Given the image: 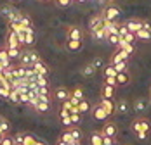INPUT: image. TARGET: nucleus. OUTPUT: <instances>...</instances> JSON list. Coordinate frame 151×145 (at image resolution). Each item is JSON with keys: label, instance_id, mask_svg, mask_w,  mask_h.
I'll return each instance as SVG.
<instances>
[{"label": "nucleus", "instance_id": "nucleus-42", "mask_svg": "<svg viewBox=\"0 0 151 145\" xmlns=\"http://www.w3.org/2000/svg\"><path fill=\"white\" fill-rule=\"evenodd\" d=\"M104 83L106 85H109V87H118V85H116V78H104Z\"/></svg>", "mask_w": 151, "mask_h": 145}, {"label": "nucleus", "instance_id": "nucleus-29", "mask_svg": "<svg viewBox=\"0 0 151 145\" xmlns=\"http://www.w3.org/2000/svg\"><path fill=\"white\" fill-rule=\"evenodd\" d=\"M71 97H75V99H78V100H83V99H85V95H83V88L82 87H75L73 90H71Z\"/></svg>", "mask_w": 151, "mask_h": 145}, {"label": "nucleus", "instance_id": "nucleus-55", "mask_svg": "<svg viewBox=\"0 0 151 145\" xmlns=\"http://www.w3.org/2000/svg\"><path fill=\"white\" fill-rule=\"evenodd\" d=\"M73 145H80V144H78V142H76V144H73Z\"/></svg>", "mask_w": 151, "mask_h": 145}, {"label": "nucleus", "instance_id": "nucleus-15", "mask_svg": "<svg viewBox=\"0 0 151 145\" xmlns=\"http://www.w3.org/2000/svg\"><path fill=\"white\" fill-rule=\"evenodd\" d=\"M0 64L4 66V69H7V68L12 66V60H11V57H9V52H7L5 47L0 48Z\"/></svg>", "mask_w": 151, "mask_h": 145}, {"label": "nucleus", "instance_id": "nucleus-50", "mask_svg": "<svg viewBox=\"0 0 151 145\" xmlns=\"http://www.w3.org/2000/svg\"><path fill=\"white\" fill-rule=\"evenodd\" d=\"M56 145H68V144H64L63 140H58V144H56Z\"/></svg>", "mask_w": 151, "mask_h": 145}, {"label": "nucleus", "instance_id": "nucleus-26", "mask_svg": "<svg viewBox=\"0 0 151 145\" xmlns=\"http://www.w3.org/2000/svg\"><path fill=\"white\" fill-rule=\"evenodd\" d=\"M78 111H80V114H87V112H91L92 111L91 102L87 100V99H83V100L78 104Z\"/></svg>", "mask_w": 151, "mask_h": 145}, {"label": "nucleus", "instance_id": "nucleus-36", "mask_svg": "<svg viewBox=\"0 0 151 145\" xmlns=\"http://www.w3.org/2000/svg\"><path fill=\"white\" fill-rule=\"evenodd\" d=\"M12 138H14V145H23V142H24V133L19 131V133H16Z\"/></svg>", "mask_w": 151, "mask_h": 145}, {"label": "nucleus", "instance_id": "nucleus-25", "mask_svg": "<svg viewBox=\"0 0 151 145\" xmlns=\"http://www.w3.org/2000/svg\"><path fill=\"white\" fill-rule=\"evenodd\" d=\"M59 140H63L64 144H68V145H73V144H76L75 140H73V136H71V131H70V128H68V130H64L63 133H61Z\"/></svg>", "mask_w": 151, "mask_h": 145}, {"label": "nucleus", "instance_id": "nucleus-22", "mask_svg": "<svg viewBox=\"0 0 151 145\" xmlns=\"http://www.w3.org/2000/svg\"><path fill=\"white\" fill-rule=\"evenodd\" d=\"M23 28H33V21H31V17L30 16H26L24 12H21L19 14V21H17Z\"/></svg>", "mask_w": 151, "mask_h": 145}, {"label": "nucleus", "instance_id": "nucleus-33", "mask_svg": "<svg viewBox=\"0 0 151 145\" xmlns=\"http://www.w3.org/2000/svg\"><path fill=\"white\" fill-rule=\"evenodd\" d=\"M70 131H71V136H73V140L80 144V142H82V131L78 130V128H75V126H73V128H70Z\"/></svg>", "mask_w": 151, "mask_h": 145}, {"label": "nucleus", "instance_id": "nucleus-27", "mask_svg": "<svg viewBox=\"0 0 151 145\" xmlns=\"http://www.w3.org/2000/svg\"><path fill=\"white\" fill-rule=\"evenodd\" d=\"M146 109H148L146 107V100L144 99H136V102H134V111L141 114V112H146Z\"/></svg>", "mask_w": 151, "mask_h": 145}, {"label": "nucleus", "instance_id": "nucleus-38", "mask_svg": "<svg viewBox=\"0 0 151 145\" xmlns=\"http://www.w3.org/2000/svg\"><path fill=\"white\" fill-rule=\"evenodd\" d=\"M9 100L12 102V104H19V90H12V92H11Z\"/></svg>", "mask_w": 151, "mask_h": 145}, {"label": "nucleus", "instance_id": "nucleus-28", "mask_svg": "<svg viewBox=\"0 0 151 145\" xmlns=\"http://www.w3.org/2000/svg\"><path fill=\"white\" fill-rule=\"evenodd\" d=\"M96 71H97V69H96V68L92 66V62H89V64H85V66H83V68L80 69V72H82V76H94V74H96Z\"/></svg>", "mask_w": 151, "mask_h": 145}, {"label": "nucleus", "instance_id": "nucleus-41", "mask_svg": "<svg viewBox=\"0 0 151 145\" xmlns=\"http://www.w3.org/2000/svg\"><path fill=\"white\" fill-rule=\"evenodd\" d=\"M70 116H71V112H70L68 109H63V107L59 109V117L61 119H66V117H70Z\"/></svg>", "mask_w": 151, "mask_h": 145}, {"label": "nucleus", "instance_id": "nucleus-1", "mask_svg": "<svg viewBox=\"0 0 151 145\" xmlns=\"http://www.w3.org/2000/svg\"><path fill=\"white\" fill-rule=\"evenodd\" d=\"M130 128H132V131L136 133V136L139 140H146L148 135H150V131H151V123H150L148 117H136L132 121Z\"/></svg>", "mask_w": 151, "mask_h": 145}, {"label": "nucleus", "instance_id": "nucleus-10", "mask_svg": "<svg viewBox=\"0 0 151 145\" xmlns=\"http://www.w3.org/2000/svg\"><path fill=\"white\" fill-rule=\"evenodd\" d=\"M70 97H71V90H68V88L58 87L56 90H54V99H56V100H59L61 104H63V102H66Z\"/></svg>", "mask_w": 151, "mask_h": 145}, {"label": "nucleus", "instance_id": "nucleus-18", "mask_svg": "<svg viewBox=\"0 0 151 145\" xmlns=\"http://www.w3.org/2000/svg\"><path fill=\"white\" fill-rule=\"evenodd\" d=\"M0 12H2V16H5V19H7V23L14 17V14L17 12V9H14V7H11V5H2L0 7Z\"/></svg>", "mask_w": 151, "mask_h": 145}, {"label": "nucleus", "instance_id": "nucleus-24", "mask_svg": "<svg viewBox=\"0 0 151 145\" xmlns=\"http://www.w3.org/2000/svg\"><path fill=\"white\" fill-rule=\"evenodd\" d=\"M129 109H130V105H129V102L125 100V99H122V100L116 102V112H120V114H127Z\"/></svg>", "mask_w": 151, "mask_h": 145}, {"label": "nucleus", "instance_id": "nucleus-35", "mask_svg": "<svg viewBox=\"0 0 151 145\" xmlns=\"http://www.w3.org/2000/svg\"><path fill=\"white\" fill-rule=\"evenodd\" d=\"M106 40H108V42H109L111 45H115V47H118V43L122 42V36H120V35H109V36H108Z\"/></svg>", "mask_w": 151, "mask_h": 145}, {"label": "nucleus", "instance_id": "nucleus-4", "mask_svg": "<svg viewBox=\"0 0 151 145\" xmlns=\"http://www.w3.org/2000/svg\"><path fill=\"white\" fill-rule=\"evenodd\" d=\"M5 48H23V43L19 42V36L16 35L12 29H7V35H5Z\"/></svg>", "mask_w": 151, "mask_h": 145}, {"label": "nucleus", "instance_id": "nucleus-20", "mask_svg": "<svg viewBox=\"0 0 151 145\" xmlns=\"http://www.w3.org/2000/svg\"><path fill=\"white\" fill-rule=\"evenodd\" d=\"M33 43H35V28H26V31H24V45L31 47Z\"/></svg>", "mask_w": 151, "mask_h": 145}, {"label": "nucleus", "instance_id": "nucleus-34", "mask_svg": "<svg viewBox=\"0 0 151 145\" xmlns=\"http://www.w3.org/2000/svg\"><path fill=\"white\" fill-rule=\"evenodd\" d=\"M54 4L61 7V9H66V7H70L71 4H75V0H54Z\"/></svg>", "mask_w": 151, "mask_h": 145}, {"label": "nucleus", "instance_id": "nucleus-12", "mask_svg": "<svg viewBox=\"0 0 151 145\" xmlns=\"http://www.w3.org/2000/svg\"><path fill=\"white\" fill-rule=\"evenodd\" d=\"M130 81H132L130 71H123V72H118L116 74V85L118 87H127V85H130Z\"/></svg>", "mask_w": 151, "mask_h": 145}, {"label": "nucleus", "instance_id": "nucleus-31", "mask_svg": "<svg viewBox=\"0 0 151 145\" xmlns=\"http://www.w3.org/2000/svg\"><path fill=\"white\" fill-rule=\"evenodd\" d=\"M37 144V136L33 133H24V142L23 145H35Z\"/></svg>", "mask_w": 151, "mask_h": 145}, {"label": "nucleus", "instance_id": "nucleus-5", "mask_svg": "<svg viewBox=\"0 0 151 145\" xmlns=\"http://www.w3.org/2000/svg\"><path fill=\"white\" fill-rule=\"evenodd\" d=\"M104 26H106V21H104V17H103V14H96L89 19V33L97 31V29H103Z\"/></svg>", "mask_w": 151, "mask_h": 145}, {"label": "nucleus", "instance_id": "nucleus-32", "mask_svg": "<svg viewBox=\"0 0 151 145\" xmlns=\"http://www.w3.org/2000/svg\"><path fill=\"white\" fill-rule=\"evenodd\" d=\"M7 52H9V57H11V60H14V59L21 57L23 48H7Z\"/></svg>", "mask_w": 151, "mask_h": 145}, {"label": "nucleus", "instance_id": "nucleus-6", "mask_svg": "<svg viewBox=\"0 0 151 145\" xmlns=\"http://www.w3.org/2000/svg\"><path fill=\"white\" fill-rule=\"evenodd\" d=\"M66 38L68 40H83V29L76 24H70L66 28Z\"/></svg>", "mask_w": 151, "mask_h": 145}, {"label": "nucleus", "instance_id": "nucleus-14", "mask_svg": "<svg viewBox=\"0 0 151 145\" xmlns=\"http://www.w3.org/2000/svg\"><path fill=\"white\" fill-rule=\"evenodd\" d=\"M31 68L35 69L37 76H45V78L49 76V66H47V64L44 62V60H42V59H40V60H38L37 64H33Z\"/></svg>", "mask_w": 151, "mask_h": 145}, {"label": "nucleus", "instance_id": "nucleus-23", "mask_svg": "<svg viewBox=\"0 0 151 145\" xmlns=\"http://www.w3.org/2000/svg\"><path fill=\"white\" fill-rule=\"evenodd\" d=\"M116 69H115V66L113 64H108V66H104L103 68V76L104 78H116Z\"/></svg>", "mask_w": 151, "mask_h": 145}, {"label": "nucleus", "instance_id": "nucleus-2", "mask_svg": "<svg viewBox=\"0 0 151 145\" xmlns=\"http://www.w3.org/2000/svg\"><path fill=\"white\" fill-rule=\"evenodd\" d=\"M101 14L104 17V21H108V23H116L120 14H122V9H120V5H116V4H109V5L104 7V11Z\"/></svg>", "mask_w": 151, "mask_h": 145}, {"label": "nucleus", "instance_id": "nucleus-37", "mask_svg": "<svg viewBox=\"0 0 151 145\" xmlns=\"http://www.w3.org/2000/svg\"><path fill=\"white\" fill-rule=\"evenodd\" d=\"M35 81H37L38 88H40V87H49V80H47L45 76H37V78H35Z\"/></svg>", "mask_w": 151, "mask_h": 145}, {"label": "nucleus", "instance_id": "nucleus-49", "mask_svg": "<svg viewBox=\"0 0 151 145\" xmlns=\"http://www.w3.org/2000/svg\"><path fill=\"white\" fill-rule=\"evenodd\" d=\"M35 145H47V144H45V142H42V140H37V144H35Z\"/></svg>", "mask_w": 151, "mask_h": 145}, {"label": "nucleus", "instance_id": "nucleus-13", "mask_svg": "<svg viewBox=\"0 0 151 145\" xmlns=\"http://www.w3.org/2000/svg\"><path fill=\"white\" fill-rule=\"evenodd\" d=\"M92 116H94V119H96V121H106V119L109 117V114H108L104 109L97 104L96 107H92Z\"/></svg>", "mask_w": 151, "mask_h": 145}, {"label": "nucleus", "instance_id": "nucleus-9", "mask_svg": "<svg viewBox=\"0 0 151 145\" xmlns=\"http://www.w3.org/2000/svg\"><path fill=\"white\" fill-rule=\"evenodd\" d=\"M99 105L104 109L109 116H113L116 112V102L113 100V99H99Z\"/></svg>", "mask_w": 151, "mask_h": 145}, {"label": "nucleus", "instance_id": "nucleus-39", "mask_svg": "<svg viewBox=\"0 0 151 145\" xmlns=\"http://www.w3.org/2000/svg\"><path fill=\"white\" fill-rule=\"evenodd\" d=\"M115 69H116V72L129 71V62H120V64H116V66H115Z\"/></svg>", "mask_w": 151, "mask_h": 145}, {"label": "nucleus", "instance_id": "nucleus-3", "mask_svg": "<svg viewBox=\"0 0 151 145\" xmlns=\"http://www.w3.org/2000/svg\"><path fill=\"white\" fill-rule=\"evenodd\" d=\"M38 60H40V55H38L37 50H23L21 52V57H19V64L24 66V68H31Z\"/></svg>", "mask_w": 151, "mask_h": 145}, {"label": "nucleus", "instance_id": "nucleus-46", "mask_svg": "<svg viewBox=\"0 0 151 145\" xmlns=\"http://www.w3.org/2000/svg\"><path fill=\"white\" fill-rule=\"evenodd\" d=\"M38 95H50L49 87H40V88H38Z\"/></svg>", "mask_w": 151, "mask_h": 145}, {"label": "nucleus", "instance_id": "nucleus-43", "mask_svg": "<svg viewBox=\"0 0 151 145\" xmlns=\"http://www.w3.org/2000/svg\"><path fill=\"white\" fill-rule=\"evenodd\" d=\"M0 145H14V138H12L11 135H7V136L4 138V142H2Z\"/></svg>", "mask_w": 151, "mask_h": 145}, {"label": "nucleus", "instance_id": "nucleus-45", "mask_svg": "<svg viewBox=\"0 0 151 145\" xmlns=\"http://www.w3.org/2000/svg\"><path fill=\"white\" fill-rule=\"evenodd\" d=\"M80 117H82V114H71V123H73V126H76V124L80 123Z\"/></svg>", "mask_w": 151, "mask_h": 145}, {"label": "nucleus", "instance_id": "nucleus-16", "mask_svg": "<svg viewBox=\"0 0 151 145\" xmlns=\"http://www.w3.org/2000/svg\"><path fill=\"white\" fill-rule=\"evenodd\" d=\"M64 47H66L70 52H78V50L83 47V40H66Z\"/></svg>", "mask_w": 151, "mask_h": 145}, {"label": "nucleus", "instance_id": "nucleus-21", "mask_svg": "<svg viewBox=\"0 0 151 145\" xmlns=\"http://www.w3.org/2000/svg\"><path fill=\"white\" fill-rule=\"evenodd\" d=\"M103 138H104L103 131H92L91 133V145H104L103 144Z\"/></svg>", "mask_w": 151, "mask_h": 145}, {"label": "nucleus", "instance_id": "nucleus-17", "mask_svg": "<svg viewBox=\"0 0 151 145\" xmlns=\"http://www.w3.org/2000/svg\"><path fill=\"white\" fill-rule=\"evenodd\" d=\"M113 97H115V87L103 83L101 85V99H113Z\"/></svg>", "mask_w": 151, "mask_h": 145}, {"label": "nucleus", "instance_id": "nucleus-48", "mask_svg": "<svg viewBox=\"0 0 151 145\" xmlns=\"http://www.w3.org/2000/svg\"><path fill=\"white\" fill-rule=\"evenodd\" d=\"M5 136H7V135H4V133H2V130H0V144L4 142V138H5Z\"/></svg>", "mask_w": 151, "mask_h": 145}, {"label": "nucleus", "instance_id": "nucleus-7", "mask_svg": "<svg viewBox=\"0 0 151 145\" xmlns=\"http://www.w3.org/2000/svg\"><path fill=\"white\" fill-rule=\"evenodd\" d=\"M142 24H144V19H137V17H132V19L125 21V26L129 29V33H134V35L139 29H142Z\"/></svg>", "mask_w": 151, "mask_h": 145}, {"label": "nucleus", "instance_id": "nucleus-11", "mask_svg": "<svg viewBox=\"0 0 151 145\" xmlns=\"http://www.w3.org/2000/svg\"><path fill=\"white\" fill-rule=\"evenodd\" d=\"M129 59H130V55H127L123 50H118L116 48V52L111 55V59H109V64H113V66H116V64H120V62H129Z\"/></svg>", "mask_w": 151, "mask_h": 145}, {"label": "nucleus", "instance_id": "nucleus-19", "mask_svg": "<svg viewBox=\"0 0 151 145\" xmlns=\"http://www.w3.org/2000/svg\"><path fill=\"white\" fill-rule=\"evenodd\" d=\"M136 38H137V42H151V29H139L136 33Z\"/></svg>", "mask_w": 151, "mask_h": 145}, {"label": "nucleus", "instance_id": "nucleus-8", "mask_svg": "<svg viewBox=\"0 0 151 145\" xmlns=\"http://www.w3.org/2000/svg\"><path fill=\"white\" fill-rule=\"evenodd\" d=\"M101 131H103V135H104V136H111V138H115V140H116V135H118V126H116L113 121H106Z\"/></svg>", "mask_w": 151, "mask_h": 145}, {"label": "nucleus", "instance_id": "nucleus-54", "mask_svg": "<svg viewBox=\"0 0 151 145\" xmlns=\"http://www.w3.org/2000/svg\"><path fill=\"white\" fill-rule=\"evenodd\" d=\"M42 2H50V0H42Z\"/></svg>", "mask_w": 151, "mask_h": 145}, {"label": "nucleus", "instance_id": "nucleus-51", "mask_svg": "<svg viewBox=\"0 0 151 145\" xmlns=\"http://www.w3.org/2000/svg\"><path fill=\"white\" fill-rule=\"evenodd\" d=\"M4 121H5V117H4V116H0V124H2Z\"/></svg>", "mask_w": 151, "mask_h": 145}, {"label": "nucleus", "instance_id": "nucleus-40", "mask_svg": "<svg viewBox=\"0 0 151 145\" xmlns=\"http://www.w3.org/2000/svg\"><path fill=\"white\" fill-rule=\"evenodd\" d=\"M0 130H2V133H4V135H9V131H11V124H9V121H7V119L0 124Z\"/></svg>", "mask_w": 151, "mask_h": 145}, {"label": "nucleus", "instance_id": "nucleus-44", "mask_svg": "<svg viewBox=\"0 0 151 145\" xmlns=\"http://www.w3.org/2000/svg\"><path fill=\"white\" fill-rule=\"evenodd\" d=\"M92 66H94L96 69H101V66H103V60H101L99 57H96L94 60H92Z\"/></svg>", "mask_w": 151, "mask_h": 145}, {"label": "nucleus", "instance_id": "nucleus-52", "mask_svg": "<svg viewBox=\"0 0 151 145\" xmlns=\"http://www.w3.org/2000/svg\"><path fill=\"white\" fill-rule=\"evenodd\" d=\"M113 145H120V144H118V142H116V140H115V142H113Z\"/></svg>", "mask_w": 151, "mask_h": 145}, {"label": "nucleus", "instance_id": "nucleus-30", "mask_svg": "<svg viewBox=\"0 0 151 145\" xmlns=\"http://www.w3.org/2000/svg\"><path fill=\"white\" fill-rule=\"evenodd\" d=\"M91 35L96 38V40H106V38H108V33H106L104 28H103V29H97V31H92Z\"/></svg>", "mask_w": 151, "mask_h": 145}, {"label": "nucleus", "instance_id": "nucleus-47", "mask_svg": "<svg viewBox=\"0 0 151 145\" xmlns=\"http://www.w3.org/2000/svg\"><path fill=\"white\" fill-rule=\"evenodd\" d=\"M113 142H115V138H111V136H104L103 138V144L104 145H113Z\"/></svg>", "mask_w": 151, "mask_h": 145}, {"label": "nucleus", "instance_id": "nucleus-53", "mask_svg": "<svg viewBox=\"0 0 151 145\" xmlns=\"http://www.w3.org/2000/svg\"><path fill=\"white\" fill-rule=\"evenodd\" d=\"M11 2H21V0H11Z\"/></svg>", "mask_w": 151, "mask_h": 145}]
</instances>
